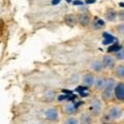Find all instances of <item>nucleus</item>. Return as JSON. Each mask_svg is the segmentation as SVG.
I'll return each instance as SVG.
<instances>
[{"label": "nucleus", "mask_w": 124, "mask_h": 124, "mask_svg": "<svg viewBox=\"0 0 124 124\" xmlns=\"http://www.w3.org/2000/svg\"><path fill=\"white\" fill-rule=\"evenodd\" d=\"M116 81L114 78H107V82H106V86H104L103 90L101 91V100L104 102H108L111 101V99L114 97V89L116 86Z\"/></svg>", "instance_id": "1"}, {"label": "nucleus", "mask_w": 124, "mask_h": 124, "mask_svg": "<svg viewBox=\"0 0 124 124\" xmlns=\"http://www.w3.org/2000/svg\"><path fill=\"white\" fill-rule=\"evenodd\" d=\"M88 113H90V115L93 118L99 117L102 114V102L101 100L93 97L90 102H89V107H88Z\"/></svg>", "instance_id": "2"}, {"label": "nucleus", "mask_w": 124, "mask_h": 124, "mask_svg": "<svg viewBox=\"0 0 124 124\" xmlns=\"http://www.w3.org/2000/svg\"><path fill=\"white\" fill-rule=\"evenodd\" d=\"M44 116L46 121L51 123L59 122V111L56 107H49L46 108L44 111Z\"/></svg>", "instance_id": "3"}, {"label": "nucleus", "mask_w": 124, "mask_h": 124, "mask_svg": "<svg viewBox=\"0 0 124 124\" xmlns=\"http://www.w3.org/2000/svg\"><path fill=\"white\" fill-rule=\"evenodd\" d=\"M114 98L119 102H124V83L119 82L114 89Z\"/></svg>", "instance_id": "4"}, {"label": "nucleus", "mask_w": 124, "mask_h": 124, "mask_svg": "<svg viewBox=\"0 0 124 124\" xmlns=\"http://www.w3.org/2000/svg\"><path fill=\"white\" fill-rule=\"evenodd\" d=\"M122 108L120 107H117V106H112L108 108V110L107 111V114L110 116V117L114 120V121H116V120H118L121 118L122 116Z\"/></svg>", "instance_id": "5"}, {"label": "nucleus", "mask_w": 124, "mask_h": 124, "mask_svg": "<svg viewBox=\"0 0 124 124\" xmlns=\"http://www.w3.org/2000/svg\"><path fill=\"white\" fill-rule=\"evenodd\" d=\"M78 108L73 101H68L63 106V113L67 116H73L78 113Z\"/></svg>", "instance_id": "6"}, {"label": "nucleus", "mask_w": 124, "mask_h": 124, "mask_svg": "<svg viewBox=\"0 0 124 124\" xmlns=\"http://www.w3.org/2000/svg\"><path fill=\"white\" fill-rule=\"evenodd\" d=\"M106 82H107V79L103 78L101 76H98V77H95L94 79V83H93V88H94L95 91L97 92H101L103 90L104 86H106Z\"/></svg>", "instance_id": "7"}, {"label": "nucleus", "mask_w": 124, "mask_h": 124, "mask_svg": "<svg viewBox=\"0 0 124 124\" xmlns=\"http://www.w3.org/2000/svg\"><path fill=\"white\" fill-rule=\"evenodd\" d=\"M94 79L95 77L92 75L91 72H86L81 77V81H82V84L83 86L87 87V88H90L93 86V83H94Z\"/></svg>", "instance_id": "8"}, {"label": "nucleus", "mask_w": 124, "mask_h": 124, "mask_svg": "<svg viewBox=\"0 0 124 124\" xmlns=\"http://www.w3.org/2000/svg\"><path fill=\"white\" fill-rule=\"evenodd\" d=\"M101 63H102V66L104 68H107V69L114 68L115 65H116L115 59L110 55H103L102 58H101Z\"/></svg>", "instance_id": "9"}, {"label": "nucleus", "mask_w": 124, "mask_h": 124, "mask_svg": "<svg viewBox=\"0 0 124 124\" xmlns=\"http://www.w3.org/2000/svg\"><path fill=\"white\" fill-rule=\"evenodd\" d=\"M94 118L90 115V113L88 112H82L80 114V117H79V123L80 124H93V120Z\"/></svg>", "instance_id": "10"}, {"label": "nucleus", "mask_w": 124, "mask_h": 124, "mask_svg": "<svg viewBox=\"0 0 124 124\" xmlns=\"http://www.w3.org/2000/svg\"><path fill=\"white\" fill-rule=\"evenodd\" d=\"M90 68H91V70L92 71H94L96 73H99V72H101L102 71V63H101V60H99V59H93L91 61V63H90Z\"/></svg>", "instance_id": "11"}, {"label": "nucleus", "mask_w": 124, "mask_h": 124, "mask_svg": "<svg viewBox=\"0 0 124 124\" xmlns=\"http://www.w3.org/2000/svg\"><path fill=\"white\" fill-rule=\"evenodd\" d=\"M78 22H79L80 25H82L83 27H86L90 24V16L86 13H82L79 16V19H78Z\"/></svg>", "instance_id": "12"}, {"label": "nucleus", "mask_w": 124, "mask_h": 124, "mask_svg": "<svg viewBox=\"0 0 124 124\" xmlns=\"http://www.w3.org/2000/svg\"><path fill=\"white\" fill-rule=\"evenodd\" d=\"M104 16H106L107 21H108V22H115L116 19L118 18V13H116V10L113 9V8H108L106 10V14H104Z\"/></svg>", "instance_id": "13"}, {"label": "nucleus", "mask_w": 124, "mask_h": 124, "mask_svg": "<svg viewBox=\"0 0 124 124\" xmlns=\"http://www.w3.org/2000/svg\"><path fill=\"white\" fill-rule=\"evenodd\" d=\"M104 25H106V21H103L102 19L97 17H95L92 22V28L94 30H100L102 27H104Z\"/></svg>", "instance_id": "14"}, {"label": "nucleus", "mask_w": 124, "mask_h": 124, "mask_svg": "<svg viewBox=\"0 0 124 124\" xmlns=\"http://www.w3.org/2000/svg\"><path fill=\"white\" fill-rule=\"evenodd\" d=\"M64 21H65V23H66V25L68 27H75L76 24H77V22H78L77 18L75 17V15H70V14L65 16Z\"/></svg>", "instance_id": "15"}, {"label": "nucleus", "mask_w": 124, "mask_h": 124, "mask_svg": "<svg viewBox=\"0 0 124 124\" xmlns=\"http://www.w3.org/2000/svg\"><path fill=\"white\" fill-rule=\"evenodd\" d=\"M102 36H103L102 45H111V44H113L114 41H116V37L113 36L112 34L108 33V32H103Z\"/></svg>", "instance_id": "16"}, {"label": "nucleus", "mask_w": 124, "mask_h": 124, "mask_svg": "<svg viewBox=\"0 0 124 124\" xmlns=\"http://www.w3.org/2000/svg\"><path fill=\"white\" fill-rule=\"evenodd\" d=\"M56 96H57L56 93L53 90H46L44 93V100H46V101H48V102H51L56 98Z\"/></svg>", "instance_id": "17"}, {"label": "nucleus", "mask_w": 124, "mask_h": 124, "mask_svg": "<svg viewBox=\"0 0 124 124\" xmlns=\"http://www.w3.org/2000/svg\"><path fill=\"white\" fill-rule=\"evenodd\" d=\"M114 122L115 121L107 114V112L101 114V116H100V124H113Z\"/></svg>", "instance_id": "18"}, {"label": "nucleus", "mask_w": 124, "mask_h": 124, "mask_svg": "<svg viewBox=\"0 0 124 124\" xmlns=\"http://www.w3.org/2000/svg\"><path fill=\"white\" fill-rule=\"evenodd\" d=\"M80 80H81V76L79 73H72V75L68 78L67 83L70 84V85H76L80 82Z\"/></svg>", "instance_id": "19"}, {"label": "nucleus", "mask_w": 124, "mask_h": 124, "mask_svg": "<svg viewBox=\"0 0 124 124\" xmlns=\"http://www.w3.org/2000/svg\"><path fill=\"white\" fill-rule=\"evenodd\" d=\"M115 76L118 79H124V65H117L115 67Z\"/></svg>", "instance_id": "20"}, {"label": "nucleus", "mask_w": 124, "mask_h": 124, "mask_svg": "<svg viewBox=\"0 0 124 124\" xmlns=\"http://www.w3.org/2000/svg\"><path fill=\"white\" fill-rule=\"evenodd\" d=\"M88 89H89V88L85 87V86H78V87L76 88V91H77V92H79L81 96H83V97H86V96L89 95Z\"/></svg>", "instance_id": "21"}, {"label": "nucleus", "mask_w": 124, "mask_h": 124, "mask_svg": "<svg viewBox=\"0 0 124 124\" xmlns=\"http://www.w3.org/2000/svg\"><path fill=\"white\" fill-rule=\"evenodd\" d=\"M63 124H80L79 123V119L76 118L75 116H68L64 119Z\"/></svg>", "instance_id": "22"}, {"label": "nucleus", "mask_w": 124, "mask_h": 124, "mask_svg": "<svg viewBox=\"0 0 124 124\" xmlns=\"http://www.w3.org/2000/svg\"><path fill=\"white\" fill-rule=\"evenodd\" d=\"M122 48H121V46H120L119 44H114V45H112V46H110L108 48V53H117L118 51H120Z\"/></svg>", "instance_id": "23"}, {"label": "nucleus", "mask_w": 124, "mask_h": 124, "mask_svg": "<svg viewBox=\"0 0 124 124\" xmlns=\"http://www.w3.org/2000/svg\"><path fill=\"white\" fill-rule=\"evenodd\" d=\"M115 57L117 60H122L124 59V50L121 49L120 51H118L117 53H115Z\"/></svg>", "instance_id": "24"}, {"label": "nucleus", "mask_w": 124, "mask_h": 124, "mask_svg": "<svg viewBox=\"0 0 124 124\" xmlns=\"http://www.w3.org/2000/svg\"><path fill=\"white\" fill-rule=\"evenodd\" d=\"M116 29H117V32L120 33V34H124V24H120L116 27Z\"/></svg>", "instance_id": "25"}, {"label": "nucleus", "mask_w": 124, "mask_h": 124, "mask_svg": "<svg viewBox=\"0 0 124 124\" xmlns=\"http://www.w3.org/2000/svg\"><path fill=\"white\" fill-rule=\"evenodd\" d=\"M118 19H119V20L121 21V22L124 21V9H121V10H120L119 13H118Z\"/></svg>", "instance_id": "26"}, {"label": "nucleus", "mask_w": 124, "mask_h": 124, "mask_svg": "<svg viewBox=\"0 0 124 124\" xmlns=\"http://www.w3.org/2000/svg\"><path fill=\"white\" fill-rule=\"evenodd\" d=\"M72 4H73V5H76V6H81V5H83V4H84V2L82 1V0H73Z\"/></svg>", "instance_id": "27"}, {"label": "nucleus", "mask_w": 124, "mask_h": 124, "mask_svg": "<svg viewBox=\"0 0 124 124\" xmlns=\"http://www.w3.org/2000/svg\"><path fill=\"white\" fill-rule=\"evenodd\" d=\"M95 1L96 0H86L85 3H86V4H91V3H95Z\"/></svg>", "instance_id": "28"}, {"label": "nucleus", "mask_w": 124, "mask_h": 124, "mask_svg": "<svg viewBox=\"0 0 124 124\" xmlns=\"http://www.w3.org/2000/svg\"><path fill=\"white\" fill-rule=\"evenodd\" d=\"M60 2V0H53L52 1V5H57Z\"/></svg>", "instance_id": "29"}, {"label": "nucleus", "mask_w": 124, "mask_h": 124, "mask_svg": "<svg viewBox=\"0 0 124 124\" xmlns=\"http://www.w3.org/2000/svg\"><path fill=\"white\" fill-rule=\"evenodd\" d=\"M119 6L120 7H123V8H124V2H120L119 3Z\"/></svg>", "instance_id": "30"}, {"label": "nucleus", "mask_w": 124, "mask_h": 124, "mask_svg": "<svg viewBox=\"0 0 124 124\" xmlns=\"http://www.w3.org/2000/svg\"><path fill=\"white\" fill-rule=\"evenodd\" d=\"M67 3H70V2H73V0H66Z\"/></svg>", "instance_id": "31"}, {"label": "nucleus", "mask_w": 124, "mask_h": 124, "mask_svg": "<svg viewBox=\"0 0 124 124\" xmlns=\"http://www.w3.org/2000/svg\"><path fill=\"white\" fill-rule=\"evenodd\" d=\"M51 124H56V123H51Z\"/></svg>", "instance_id": "32"}]
</instances>
